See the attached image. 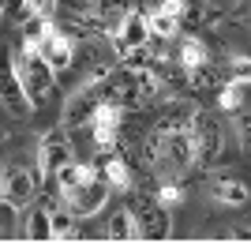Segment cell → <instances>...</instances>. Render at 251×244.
Returning a JSON list of instances; mask_svg holds the SVG:
<instances>
[{"mask_svg": "<svg viewBox=\"0 0 251 244\" xmlns=\"http://www.w3.org/2000/svg\"><path fill=\"white\" fill-rule=\"evenodd\" d=\"M11 64H15V75H19V86H23V94H26V102H30V109L49 106L52 90H56L52 64L45 60L38 49H30V45L15 49V53H11Z\"/></svg>", "mask_w": 251, "mask_h": 244, "instance_id": "1", "label": "cell"}, {"mask_svg": "<svg viewBox=\"0 0 251 244\" xmlns=\"http://www.w3.org/2000/svg\"><path fill=\"white\" fill-rule=\"evenodd\" d=\"M127 211H131V218H135V225H139V241H169V233H173V214H169V207L157 199V195L139 191V195L127 199Z\"/></svg>", "mask_w": 251, "mask_h": 244, "instance_id": "2", "label": "cell"}, {"mask_svg": "<svg viewBox=\"0 0 251 244\" xmlns=\"http://www.w3.org/2000/svg\"><path fill=\"white\" fill-rule=\"evenodd\" d=\"M188 139H191V158H195V165H199V169L214 165V158H218V150H221V128L206 109L195 113V120H191V128H188Z\"/></svg>", "mask_w": 251, "mask_h": 244, "instance_id": "3", "label": "cell"}, {"mask_svg": "<svg viewBox=\"0 0 251 244\" xmlns=\"http://www.w3.org/2000/svg\"><path fill=\"white\" fill-rule=\"evenodd\" d=\"M124 106H98V113L90 117V124H86V132H90V139H94V150L98 158L101 154H113L116 150V139H120V128H124Z\"/></svg>", "mask_w": 251, "mask_h": 244, "instance_id": "4", "label": "cell"}, {"mask_svg": "<svg viewBox=\"0 0 251 244\" xmlns=\"http://www.w3.org/2000/svg\"><path fill=\"white\" fill-rule=\"evenodd\" d=\"M150 19L143 15V11H135V8H127L124 11V19L116 23V30L109 34V42H113V49H116V56H124V53H131V49H143V45H150Z\"/></svg>", "mask_w": 251, "mask_h": 244, "instance_id": "5", "label": "cell"}, {"mask_svg": "<svg viewBox=\"0 0 251 244\" xmlns=\"http://www.w3.org/2000/svg\"><path fill=\"white\" fill-rule=\"evenodd\" d=\"M38 191V173L26 165H4L0 169V199H8L11 207H26Z\"/></svg>", "mask_w": 251, "mask_h": 244, "instance_id": "6", "label": "cell"}, {"mask_svg": "<svg viewBox=\"0 0 251 244\" xmlns=\"http://www.w3.org/2000/svg\"><path fill=\"white\" fill-rule=\"evenodd\" d=\"M98 106H105L101 83L90 79L83 90H75V94L68 98V106H64V128H86V124H90V117L98 113Z\"/></svg>", "mask_w": 251, "mask_h": 244, "instance_id": "7", "label": "cell"}, {"mask_svg": "<svg viewBox=\"0 0 251 244\" xmlns=\"http://www.w3.org/2000/svg\"><path fill=\"white\" fill-rule=\"evenodd\" d=\"M105 199H109V181H105L101 165H98V173H94V177H90L79 191H75V199L64 203V207H68L75 218H90V214H98V211L105 207Z\"/></svg>", "mask_w": 251, "mask_h": 244, "instance_id": "8", "label": "cell"}, {"mask_svg": "<svg viewBox=\"0 0 251 244\" xmlns=\"http://www.w3.org/2000/svg\"><path fill=\"white\" fill-rule=\"evenodd\" d=\"M38 53L52 64V72L60 75V72H68V68L75 64V42H72V34H68V30H60V27L52 23L49 34H45L42 45H38Z\"/></svg>", "mask_w": 251, "mask_h": 244, "instance_id": "9", "label": "cell"}, {"mask_svg": "<svg viewBox=\"0 0 251 244\" xmlns=\"http://www.w3.org/2000/svg\"><path fill=\"white\" fill-rule=\"evenodd\" d=\"M210 195H214L218 207H229V211L248 207V203H251L248 181H240L236 173H214V177H210Z\"/></svg>", "mask_w": 251, "mask_h": 244, "instance_id": "10", "label": "cell"}, {"mask_svg": "<svg viewBox=\"0 0 251 244\" xmlns=\"http://www.w3.org/2000/svg\"><path fill=\"white\" fill-rule=\"evenodd\" d=\"M68 162H72V143H68V136H64V132L42 136V143H38V173H42V177H52V173L60 169V165H68Z\"/></svg>", "mask_w": 251, "mask_h": 244, "instance_id": "11", "label": "cell"}, {"mask_svg": "<svg viewBox=\"0 0 251 244\" xmlns=\"http://www.w3.org/2000/svg\"><path fill=\"white\" fill-rule=\"evenodd\" d=\"M0 102L11 109V113H30V102L19 86V75H15V64H11V53L0 49Z\"/></svg>", "mask_w": 251, "mask_h": 244, "instance_id": "12", "label": "cell"}, {"mask_svg": "<svg viewBox=\"0 0 251 244\" xmlns=\"http://www.w3.org/2000/svg\"><path fill=\"white\" fill-rule=\"evenodd\" d=\"M195 113H199V106H195L191 98H173V102H165L161 113H157V128H161V132H188Z\"/></svg>", "mask_w": 251, "mask_h": 244, "instance_id": "13", "label": "cell"}, {"mask_svg": "<svg viewBox=\"0 0 251 244\" xmlns=\"http://www.w3.org/2000/svg\"><path fill=\"white\" fill-rule=\"evenodd\" d=\"M147 19H150V34L161 38V42H173V38H180V30H184V23H180V0H161L157 11L147 15Z\"/></svg>", "mask_w": 251, "mask_h": 244, "instance_id": "14", "label": "cell"}, {"mask_svg": "<svg viewBox=\"0 0 251 244\" xmlns=\"http://www.w3.org/2000/svg\"><path fill=\"white\" fill-rule=\"evenodd\" d=\"M101 173H105V181H109V188H120V191H127L131 188V169H127V158L124 154H101Z\"/></svg>", "mask_w": 251, "mask_h": 244, "instance_id": "15", "label": "cell"}, {"mask_svg": "<svg viewBox=\"0 0 251 244\" xmlns=\"http://www.w3.org/2000/svg\"><path fill=\"white\" fill-rule=\"evenodd\" d=\"M218 19V11L210 8V0H180V23H184V30H195L202 23H214Z\"/></svg>", "mask_w": 251, "mask_h": 244, "instance_id": "16", "label": "cell"}, {"mask_svg": "<svg viewBox=\"0 0 251 244\" xmlns=\"http://www.w3.org/2000/svg\"><path fill=\"white\" fill-rule=\"evenodd\" d=\"M26 241H52V203L34 207L26 218Z\"/></svg>", "mask_w": 251, "mask_h": 244, "instance_id": "17", "label": "cell"}, {"mask_svg": "<svg viewBox=\"0 0 251 244\" xmlns=\"http://www.w3.org/2000/svg\"><path fill=\"white\" fill-rule=\"evenodd\" d=\"M210 53H206V45L199 42V38H180V49H176V64L184 68V72H195L199 64H206Z\"/></svg>", "mask_w": 251, "mask_h": 244, "instance_id": "18", "label": "cell"}, {"mask_svg": "<svg viewBox=\"0 0 251 244\" xmlns=\"http://www.w3.org/2000/svg\"><path fill=\"white\" fill-rule=\"evenodd\" d=\"M105 237L109 241H139V225L135 218H131V211H116L113 218H109V225H105Z\"/></svg>", "mask_w": 251, "mask_h": 244, "instance_id": "19", "label": "cell"}, {"mask_svg": "<svg viewBox=\"0 0 251 244\" xmlns=\"http://www.w3.org/2000/svg\"><path fill=\"white\" fill-rule=\"evenodd\" d=\"M188 79H191L195 90H218V86L225 83V72H221L214 60H206V64H199L195 72H188Z\"/></svg>", "mask_w": 251, "mask_h": 244, "instance_id": "20", "label": "cell"}, {"mask_svg": "<svg viewBox=\"0 0 251 244\" xmlns=\"http://www.w3.org/2000/svg\"><path fill=\"white\" fill-rule=\"evenodd\" d=\"M218 106L225 113H240V106H244V83L240 79H225L218 86Z\"/></svg>", "mask_w": 251, "mask_h": 244, "instance_id": "21", "label": "cell"}, {"mask_svg": "<svg viewBox=\"0 0 251 244\" xmlns=\"http://www.w3.org/2000/svg\"><path fill=\"white\" fill-rule=\"evenodd\" d=\"M75 222H79V218H75L72 211H68V207H52V241H68V237H75Z\"/></svg>", "mask_w": 251, "mask_h": 244, "instance_id": "22", "label": "cell"}, {"mask_svg": "<svg viewBox=\"0 0 251 244\" xmlns=\"http://www.w3.org/2000/svg\"><path fill=\"white\" fill-rule=\"evenodd\" d=\"M49 27H52V19H34V15H26V23H23V45L38 49L42 38L49 34Z\"/></svg>", "mask_w": 251, "mask_h": 244, "instance_id": "23", "label": "cell"}, {"mask_svg": "<svg viewBox=\"0 0 251 244\" xmlns=\"http://www.w3.org/2000/svg\"><path fill=\"white\" fill-rule=\"evenodd\" d=\"M157 199L165 203L169 211H173V207H180V203H184V184H180V181H165L161 188H157Z\"/></svg>", "mask_w": 251, "mask_h": 244, "instance_id": "24", "label": "cell"}, {"mask_svg": "<svg viewBox=\"0 0 251 244\" xmlns=\"http://www.w3.org/2000/svg\"><path fill=\"white\" fill-rule=\"evenodd\" d=\"M23 15H34V19H56V0H26V4H23Z\"/></svg>", "mask_w": 251, "mask_h": 244, "instance_id": "25", "label": "cell"}, {"mask_svg": "<svg viewBox=\"0 0 251 244\" xmlns=\"http://www.w3.org/2000/svg\"><path fill=\"white\" fill-rule=\"evenodd\" d=\"M236 132H240V147L251 154V109H244L240 117H236Z\"/></svg>", "mask_w": 251, "mask_h": 244, "instance_id": "26", "label": "cell"}, {"mask_svg": "<svg viewBox=\"0 0 251 244\" xmlns=\"http://www.w3.org/2000/svg\"><path fill=\"white\" fill-rule=\"evenodd\" d=\"M232 79H240L244 86L251 83V56H236L232 60Z\"/></svg>", "mask_w": 251, "mask_h": 244, "instance_id": "27", "label": "cell"}, {"mask_svg": "<svg viewBox=\"0 0 251 244\" xmlns=\"http://www.w3.org/2000/svg\"><path fill=\"white\" fill-rule=\"evenodd\" d=\"M11 211H15V207H11L8 199H0V241L11 233Z\"/></svg>", "mask_w": 251, "mask_h": 244, "instance_id": "28", "label": "cell"}, {"mask_svg": "<svg viewBox=\"0 0 251 244\" xmlns=\"http://www.w3.org/2000/svg\"><path fill=\"white\" fill-rule=\"evenodd\" d=\"M23 4H26V0H0V8H4V11H23Z\"/></svg>", "mask_w": 251, "mask_h": 244, "instance_id": "29", "label": "cell"}, {"mask_svg": "<svg viewBox=\"0 0 251 244\" xmlns=\"http://www.w3.org/2000/svg\"><path fill=\"white\" fill-rule=\"evenodd\" d=\"M232 237H236V241H251V225H236Z\"/></svg>", "mask_w": 251, "mask_h": 244, "instance_id": "30", "label": "cell"}, {"mask_svg": "<svg viewBox=\"0 0 251 244\" xmlns=\"http://www.w3.org/2000/svg\"><path fill=\"white\" fill-rule=\"evenodd\" d=\"M236 8H240V15H251V0H236Z\"/></svg>", "mask_w": 251, "mask_h": 244, "instance_id": "31", "label": "cell"}, {"mask_svg": "<svg viewBox=\"0 0 251 244\" xmlns=\"http://www.w3.org/2000/svg\"><path fill=\"white\" fill-rule=\"evenodd\" d=\"M0 19H4V8H0Z\"/></svg>", "mask_w": 251, "mask_h": 244, "instance_id": "32", "label": "cell"}]
</instances>
